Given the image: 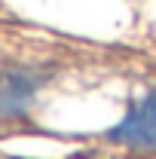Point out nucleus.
Masks as SVG:
<instances>
[{
	"label": "nucleus",
	"instance_id": "nucleus-1",
	"mask_svg": "<svg viewBox=\"0 0 156 159\" xmlns=\"http://www.w3.org/2000/svg\"><path fill=\"white\" fill-rule=\"evenodd\" d=\"M107 138L129 150H156V92L138 98Z\"/></svg>",
	"mask_w": 156,
	"mask_h": 159
},
{
	"label": "nucleus",
	"instance_id": "nucleus-2",
	"mask_svg": "<svg viewBox=\"0 0 156 159\" xmlns=\"http://www.w3.org/2000/svg\"><path fill=\"white\" fill-rule=\"evenodd\" d=\"M34 98V83L28 74L0 70V113H21Z\"/></svg>",
	"mask_w": 156,
	"mask_h": 159
}]
</instances>
